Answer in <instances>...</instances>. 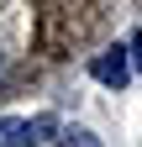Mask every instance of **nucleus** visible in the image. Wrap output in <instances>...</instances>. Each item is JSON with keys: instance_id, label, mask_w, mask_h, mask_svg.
<instances>
[{"instance_id": "obj_1", "label": "nucleus", "mask_w": 142, "mask_h": 147, "mask_svg": "<svg viewBox=\"0 0 142 147\" xmlns=\"http://www.w3.org/2000/svg\"><path fill=\"white\" fill-rule=\"evenodd\" d=\"M58 131H63V126H58V116H47V110H42V116L16 121L11 131H5V142H0V147H42L47 137H58Z\"/></svg>"}, {"instance_id": "obj_2", "label": "nucleus", "mask_w": 142, "mask_h": 147, "mask_svg": "<svg viewBox=\"0 0 142 147\" xmlns=\"http://www.w3.org/2000/svg\"><path fill=\"white\" fill-rule=\"evenodd\" d=\"M90 74H95L105 89H126V79H132V58H126V47H105L100 58L90 63Z\"/></svg>"}, {"instance_id": "obj_3", "label": "nucleus", "mask_w": 142, "mask_h": 147, "mask_svg": "<svg viewBox=\"0 0 142 147\" xmlns=\"http://www.w3.org/2000/svg\"><path fill=\"white\" fill-rule=\"evenodd\" d=\"M63 147H95V137L84 131V126H68V131H63Z\"/></svg>"}, {"instance_id": "obj_4", "label": "nucleus", "mask_w": 142, "mask_h": 147, "mask_svg": "<svg viewBox=\"0 0 142 147\" xmlns=\"http://www.w3.org/2000/svg\"><path fill=\"white\" fill-rule=\"evenodd\" d=\"M126 58H137V68H142V32H137L132 42H126Z\"/></svg>"}, {"instance_id": "obj_5", "label": "nucleus", "mask_w": 142, "mask_h": 147, "mask_svg": "<svg viewBox=\"0 0 142 147\" xmlns=\"http://www.w3.org/2000/svg\"><path fill=\"white\" fill-rule=\"evenodd\" d=\"M11 126H16V121H5V116H0V142H5V131H11Z\"/></svg>"}, {"instance_id": "obj_6", "label": "nucleus", "mask_w": 142, "mask_h": 147, "mask_svg": "<svg viewBox=\"0 0 142 147\" xmlns=\"http://www.w3.org/2000/svg\"><path fill=\"white\" fill-rule=\"evenodd\" d=\"M0 74H5V58H0Z\"/></svg>"}]
</instances>
